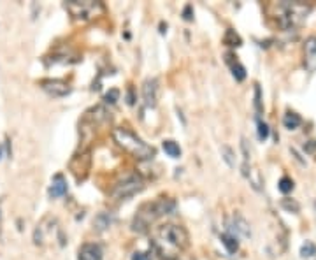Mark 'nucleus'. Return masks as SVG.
<instances>
[{
	"mask_svg": "<svg viewBox=\"0 0 316 260\" xmlns=\"http://www.w3.org/2000/svg\"><path fill=\"white\" fill-rule=\"evenodd\" d=\"M219 151H221V157H223V160L227 162L228 167H236V151L227 144L221 146V150Z\"/></svg>",
	"mask_w": 316,
	"mask_h": 260,
	"instance_id": "18",
	"label": "nucleus"
},
{
	"mask_svg": "<svg viewBox=\"0 0 316 260\" xmlns=\"http://www.w3.org/2000/svg\"><path fill=\"white\" fill-rule=\"evenodd\" d=\"M0 223H2V213H0Z\"/></svg>",
	"mask_w": 316,
	"mask_h": 260,
	"instance_id": "32",
	"label": "nucleus"
},
{
	"mask_svg": "<svg viewBox=\"0 0 316 260\" xmlns=\"http://www.w3.org/2000/svg\"><path fill=\"white\" fill-rule=\"evenodd\" d=\"M78 260H102V250L95 242H86L79 248Z\"/></svg>",
	"mask_w": 316,
	"mask_h": 260,
	"instance_id": "10",
	"label": "nucleus"
},
{
	"mask_svg": "<svg viewBox=\"0 0 316 260\" xmlns=\"http://www.w3.org/2000/svg\"><path fill=\"white\" fill-rule=\"evenodd\" d=\"M304 53H306L307 60H313L316 57V36L307 37L304 42Z\"/></svg>",
	"mask_w": 316,
	"mask_h": 260,
	"instance_id": "19",
	"label": "nucleus"
},
{
	"mask_svg": "<svg viewBox=\"0 0 316 260\" xmlns=\"http://www.w3.org/2000/svg\"><path fill=\"white\" fill-rule=\"evenodd\" d=\"M157 239L162 241L167 246H172L176 250H184L190 244V236L184 227L174 223H165L157 230Z\"/></svg>",
	"mask_w": 316,
	"mask_h": 260,
	"instance_id": "4",
	"label": "nucleus"
},
{
	"mask_svg": "<svg viewBox=\"0 0 316 260\" xmlns=\"http://www.w3.org/2000/svg\"><path fill=\"white\" fill-rule=\"evenodd\" d=\"M90 165H92V153H90V151H84V153H81V155H76L74 159L70 160L69 169H70V172L74 174L76 180L81 181L88 176Z\"/></svg>",
	"mask_w": 316,
	"mask_h": 260,
	"instance_id": "7",
	"label": "nucleus"
},
{
	"mask_svg": "<svg viewBox=\"0 0 316 260\" xmlns=\"http://www.w3.org/2000/svg\"><path fill=\"white\" fill-rule=\"evenodd\" d=\"M300 123H302V120H300V116H298L297 113H294V111H288V113L283 116V125H285L288 130H295Z\"/></svg>",
	"mask_w": 316,
	"mask_h": 260,
	"instance_id": "16",
	"label": "nucleus"
},
{
	"mask_svg": "<svg viewBox=\"0 0 316 260\" xmlns=\"http://www.w3.org/2000/svg\"><path fill=\"white\" fill-rule=\"evenodd\" d=\"M142 190H144V181L140 180L139 176H136V174H132V176L125 178L123 181L116 183L111 195L116 199H128V197H134L139 192H142Z\"/></svg>",
	"mask_w": 316,
	"mask_h": 260,
	"instance_id": "6",
	"label": "nucleus"
},
{
	"mask_svg": "<svg viewBox=\"0 0 316 260\" xmlns=\"http://www.w3.org/2000/svg\"><path fill=\"white\" fill-rule=\"evenodd\" d=\"M142 99H144V104L148 107H155L158 100V81L155 78L151 80H146L142 84Z\"/></svg>",
	"mask_w": 316,
	"mask_h": 260,
	"instance_id": "9",
	"label": "nucleus"
},
{
	"mask_svg": "<svg viewBox=\"0 0 316 260\" xmlns=\"http://www.w3.org/2000/svg\"><path fill=\"white\" fill-rule=\"evenodd\" d=\"M244 178H248V180H250V185L253 186L255 190H262L263 178H262V174H260V171L257 167H251V165H250V169H248V172H246Z\"/></svg>",
	"mask_w": 316,
	"mask_h": 260,
	"instance_id": "14",
	"label": "nucleus"
},
{
	"mask_svg": "<svg viewBox=\"0 0 316 260\" xmlns=\"http://www.w3.org/2000/svg\"><path fill=\"white\" fill-rule=\"evenodd\" d=\"M119 99V90L118 88H111L109 92L105 93L104 100L107 102V104H116V100Z\"/></svg>",
	"mask_w": 316,
	"mask_h": 260,
	"instance_id": "27",
	"label": "nucleus"
},
{
	"mask_svg": "<svg viewBox=\"0 0 316 260\" xmlns=\"http://www.w3.org/2000/svg\"><path fill=\"white\" fill-rule=\"evenodd\" d=\"M230 229H232L236 234H239L241 238H251L250 223H248L244 216H241L239 213H236V215L232 216V223H230Z\"/></svg>",
	"mask_w": 316,
	"mask_h": 260,
	"instance_id": "11",
	"label": "nucleus"
},
{
	"mask_svg": "<svg viewBox=\"0 0 316 260\" xmlns=\"http://www.w3.org/2000/svg\"><path fill=\"white\" fill-rule=\"evenodd\" d=\"M281 207L286 209L288 213H298L300 211V204L295 200V199H283L281 200Z\"/></svg>",
	"mask_w": 316,
	"mask_h": 260,
	"instance_id": "22",
	"label": "nucleus"
},
{
	"mask_svg": "<svg viewBox=\"0 0 316 260\" xmlns=\"http://www.w3.org/2000/svg\"><path fill=\"white\" fill-rule=\"evenodd\" d=\"M304 150H306L307 153H313V151L316 150V142L315 141H307L306 144H304Z\"/></svg>",
	"mask_w": 316,
	"mask_h": 260,
	"instance_id": "30",
	"label": "nucleus"
},
{
	"mask_svg": "<svg viewBox=\"0 0 316 260\" xmlns=\"http://www.w3.org/2000/svg\"><path fill=\"white\" fill-rule=\"evenodd\" d=\"M2 157H4V148H2V142H0V160H2Z\"/></svg>",
	"mask_w": 316,
	"mask_h": 260,
	"instance_id": "31",
	"label": "nucleus"
},
{
	"mask_svg": "<svg viewBox=\"0 0 316 260\" xmlns=\"http://www.w3.org/2000/svg\"><path fill=\"white\" fill-rule=\"evenodd\" d=\"M40 88L51 97H65L70 93V86L61 80H44L40 81Z\"/></svg>",
	"mask_w": 316,
	"mask_h": 260,
	"instance_id": "8",
	"label": "nucleus"
},
{
	"mask_svg": "<svg viewBox=\"0 0 316 260\" xmlns=\"http://www.w3.org/2000/svg\"><path fill=\"white\" fill-rule=\"evenodd\" d=\"M67 194V181L63 178V174H57L53 178L51 186H49V197L51 199H58L61 195Z\"/></svg>",
	"mask_w": 316,
	"mask_h": 260,
	"instance_id": "12",
	"label": "nucleus"
},
{
	"mask_svg": "<svg viewBox=\"0 0 316 260\" xmlns=\"http://www.w3.org/2000/svg\"><path fill=\"white\" fill-rule=\"evenodd\" d=\"M257 125H258V139H260V141H265V139L269 137V134H271V130H269V125L263 123L260 118H258V121H257Z\"/></svg>",
	"mask_w": 316,
	"mask_h": 260,
	"instance_id": "26",
	"label": "nucleus"
},
{
	"mask_svg": "<svg viewBox=\"0 0 316 260\" xmlns=\"http://www.w3.org/2000/svg\"><path fill=\"white\" fill-rule=\"evenodd\" d=\"M315 206H316V202H315Z\"/></svg>",
	"mask_w": 316,
	"mask_h": 260,
	"instance_id": "33",
	"label": "nucleus"
},
{
	"mask_svg": "<svg viewBox=\"0 0 316 260\" xmlns=\"http://www.w3.org/2000/svg\"><path fill=\"white\" fill-rule=\"evenodd\" d=\"M221 242H223V246L227 248V251L230 253V255H234V253H237V250H239V241H237L236 236H232V234H221Z\"/></svg>",
	"mask_w": 316,
	"mask_h": 260,
	"instance_id": "15",
	"label": "nucleus"
},
{
	"mask_svg": "<svg viewBox=\"0 0 316 260\" xmlns=\"http://www.w3.org/2000/svg\"><path fill=\"white\" fill-rule=\"evenodd\" d=\"M183 18L186 20V21H192V20H193V9H192V5H186V7H184Z\"/></svg>",
	"mask_w": 316,
	"mask_h": 260,
	"instance_id": "28",
	"label": "nucleus"
},
{
	"mask_svg": "<svg viewBox=\"0 0 316 260\" xmlns=\"http://www.w3.org/2000/svg\"><path fill=\"white\" fill-rule=\"evenodd\" d=\"M300 255H302V257H313V255H316V246L313 244L311 241H306L302 244V248H300Z\"/></svg>",
	"mask_w": 316,
	"mask_h": 260,
	"instance_id": "25",
	"label": "nucleus"
},
{
	"mask_svg": "<svg viewBox=\"0 0 316 260\" xmlns=\"http://www.w3.org/2000/svg\"><path fill=\"white\" fill-rule=\"evenodd\" d=\"M294 180L292 178H288V176H285V178H281L279 180V183H277V188H279V192L281 194H290L292 190H294Z\"/></svg>",
	"mask_w": 316,
	"mask_h": 260,
	"instance_id": "21",
	"label": "nucleus"
},
{
	"mask_svg": "<svg viewBox=\"0 0 316 260\" xmlns=\"http://www.w3.org/2000/svg\"><path fill=\"white\" fill-rule=\"evenodd\" d=\"M111 223H113V215H111V213L102 211L93 218V227H95V230H99V232L107 230L111 227Z\"/></svg>",
	"mask_w": 316,
	"mask_h": 260,
	"instance_id": "13",
	"label": "nucleus"
},
{
	"mask_svg": "<svg viewBox=\"0 0 316 260\" xmlns=\"http://www.w3.org/2000/svg\"><path fill=\"white\" fill-rule=\"evenodd\" d=\"M65 9L69 11L76 20H92L95 16H99L100 13H104V5L100 2H93V0H84V2H79V0H70L65 4Z\"/></svg>",
	"mask_w": 316,
	"mask_h": 260,
	"instance_id": "5",
	"label": "nucleus"
},
{
	"mask_svg": "<svg viewBox=\"0 0 316 260\" xmlns=\"http://www.w3.org/2000/svg\"><path fill=\"white\" fill-rule=\"evenodd\" d=\"M277 7L281 9L279 27L283 30H294L295 27H298L304 21L307 13L311 11L309 5L300 4V2H281V4H277Z\"/></svg>",
	"mask_w": 316,
	"mask_h": 260,
	"instance_id": "3",
	"label": "nucleus"
},
{
	"mask_svg": "<svg viewBox=\"0 0 316 260\" xmlns=\"http://www.w3.org/2000/svg\"><path fill=\"white\" fill-rule=\"evenodd\" d=\"M113 139L119 148H123V150L127 151V153H130L132 157H136L137 160H149L155 157L153 146L146 144L140 137H137L132 130H128V128H125V127L114 128Z\"/></svg>",
	"mask_w": 316,
	"mask_h": 260,
	"instance_id": "2",
	"label": "nucleus"
},
{
	"mask_svg": "<svg viewBox=\"0 0 316 260\" xmlns=\"http://www.w3.org/2000/svg\"><path fill=\"white\" fill-rule=\"evenodd\" d=\"M255 109H257V115H262L263 106H262V90H260L258 84H255Z\"/></svg>",
	"mask_w": 316,
	"mask_h": 260,
	"instance_id": "24",
	"label": "nucleus"
},
{
	"mask_svg": "<svg viewBox=\"0 0 316 260\" xmlns=\"http://www.w3.org/2000/svg\"><path fill=\"white\" fill-rule=\"evenodd\" d=\"M163 150H165V153L171 157V159H179L181 157V148L178 142L174 141H163Z\"/></svg>",
	"mask_w": 316,
	"mask_h": 260,
	"instance_id": "17",
	"label": "nucleus"
},
{
	"mask_svg": "<svg viewBox=\"0 0 316 260\" xmlns=\"http://www.w3.org/2000/svg\"><path fill=\"white\" fill-rule=\"evenodd\" d=\"M132 260H151V257L148 255V253H142V251H137L136 255H134V259Z\"/></svg>",
	"mask_w": 316,
	"mask_h": 260,
	"instance_id": "29",
	"label": "nucleus"
},
{
	"mask_svg": "<svg viewBox=\"0 0 316 260\" xmlns=\"http://www.w3.org/2000/svg\"><path fill=\"white\" fill-rule=\"evenodd\" d=\"M230 67H232V74H234V78H236V81H244V78H246V69L241 65L239 62H230Z\"/></svg>",
	"mask_w": 316,
	"mask_h": 260,
	"instance_id": "23",
	"label": "nucleus"
},
{
	"mask_svg": "<svg viewBox=\"0 0 316 260\" xmlns=\"http://www.w3.org/2000/svg\"><path fill=\"white\" fill-rule=\"evenodd\" d=\"M223 42H225L227 46H232V48H237V46H241V44H242L241 37L237 36L236 30H230V28H228V30L225 32Z\"/></svg>",
	"mask_w": 316,
	"mask_h": 260,
	"instance_id": "20",
	"label": "nucleus"
},
{
	"mask_svg": "<svg viewBox=\"0 0 316 260\" xmlns=\"http://www.w3.org/2000/svg\"><path fill=\"white\" fill-rule=\"evenodd\" d=\"M176 209V200L169 197H160L153 202H146L137 209L134 220H132V230L134 232H146L149 229V225L155 220L162 218V216L169 215Z\"/></svg>",
	"mask_w": 316,
	"mask_h": 260,
	"instance_id": "1",
	"label": "nucleus"
}]
</instances>
